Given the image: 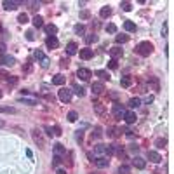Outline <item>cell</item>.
I'll list each match as a JSON object with an SVG mask.
<instances>
[{"instance_id": "39", "label": "cell", "mask_w": 174, "mask_h": 174, "mask_svg": "<svg viewBox=\"0 0 174 174\" xmlns=\"http://www.w3.org/2000/svg\"><path fill=\"white\" fill-rule=\"evenodd\" d=\"M96 40H97L96 33H91V35H87V37H85V42H87V44H92V42H96Z\"/></svg>"}, {"instance_id": "25", "label": "cell", "mask_w": 174, "mask_h": 174, "mask_svg": "<svg viewBox=\"0 0 174 174\" xmlns=\"http://www.w3.org/2000/svg\"><path fill=\"white\" fill-rule=\"evenodd\" d=\"M94 112H96L97 115H103V113H105V106H103V103L94 101Z\"/></svg>"}, {"instance_id": "13", "label": "cell", "mask_w": 174, "mask_h": 174, "mask_svg": "<svg viewBox=\"0 0 174 174\" xmlns=\"http://www.w3.org/2000/svg\"><path fill=\"white\" fill-rule=\"evenodd\" d=\"M122 54H124V51H122V47H118V45H115V47L110 49V56H112V59L122 58Z\"/></svg>"}, {"instance_id": "26", "label": "cell", "mask_w": 174, "mask_h": 174, "mask_svg": "<svg viewBox=\"0 0 174 174\" xmlns=\"http://www.w3.org/2000/svg\"><path fill=\"white\" fill-rule=\"evenodd\" d=\"M73 32H75V35H84V33H85V26L78 23V24L73 26Z\"/></svg>"}, {"instance_id": "49", "label": "cell", "mask_w": 174, "mask_h": 174, "mask_svg": "<svg viewBox=\"0 0 174 174\" xmlns=\"http://www.w3.org/2000/svg\"><path fill=\"white\" fill-rule=\"evenodd\" d=\"M108 66H110L112 70H117V59H110V61H108Z\"/></svg>"}, {"instance_id": "60", "label": "cell", "mask_w": 174, "mask_h": 174, "mask_svg": "<svg viewBox=\"0 0 174 174\" xmlns=\"http://www.w3.org/2000/svg\"><path fill=\"white\" fill-rule=\"evenodd\" d=\"M0 75H2V77H7V73H5V72H2V70H0Z\"/></svg>"}, {"instance_id": "37", "label": "cell", "mask_w": 174, "mask_h": 174, "mask_svg": "<svg viewBox=\"0 0 174 174\" xmlns=\"http://www.w3.org/2000/svg\"><path fill=\"white\" fill-rule=\"evenodd\" d=\"M115 40H117V44H125V42L129 40V37H127V35H117Z\"/></svg>"}, {"instance_id": "34", "label": "cell", "mask_w": 174, "mask_h": 174, "mask_svg": "<svg viewBox=\"0 0 174 174\" xmlns=\"http://www.w3.org/2000/svg\"><path fill=\"white\" fill-rule=\"evenodd\" d=\"M120 7H122V11H125V12L132 11V4H131V2H122V4H120Z\"/></svg>"}, {"instance_id": "16", "label": "cell", "mask_w": 174, "mask_h": 174, "mask_svg": "<svg viewBox=\"0 0 174 174\" xmlns=\"http://www.w3.org/2000/svg\"><path fill=\"white\" fill-rule=\"evenodd\" d=\"M78 54H80L82 59H91L92 56H94V51H92V49H80Z\"/></svg>"}, {"instance_id": "15", "label": "cell", "mask_w": 174, "mask_h": 174, "mask_svg": "<svg viewBox=\"0 0 174 174\" xmlns=\"http://www.w3.org/2000/svg\"><path fill=\"white\" fill-rule=\"evenodd\" d=\"M148 158H150V162H153V164H158V162H162V157L158 152H148Z\"/></svg>"}, {"instance_id": "36", "label": "cell", "mask_w": 174, "mask_h": 174, "mask_svg": "<svg viewBox=\"0 0 174 174\" xmlns=\"http://www.w3.org/2000/svg\"><path fill=\"white\" fill-rule=\"evenodd\" d=\"M118 174H131V167L129 165H120L118 167Z\"/></svg>"}, {"instance_id": "46", "label": "cell", "mask_w": 174, "mask_h": 174, "mask_svg": "<svg viewBox=\"0 0 174 174\" xmlns=\"http://www.w3.org/2000/svg\"><path fill=\"white\" fill-rule=\"evenodd\" d=\"M75 139H77V143H82V139H84V132L78 129L77 131V134H75Z\"/></svg>"}, {"instance_id": "12", "label": "cell", "mask_w": 174, "mask_h": 174, "mask_svg": "<svg viewBox=\"0 0 174 174\" xmlns=\"http://www.w3.org/2000/svg\"><path fill=\"white\" fill-rule=\"evenodd\" d=\"M91 91H92V94H101V92L105 91V84H103V82H94V84L91 85Z\"/></svg>"}, {"instance_id": "54", "label": "cell", "mask_w": 174, "mask_h": 174, "mask_svg": "<svg viewBox=\"0 0 174 174\" xmlns=\"http://www.w3.org/2000/svg\"><path fill=\"white\" fill-rule=\"evenodd\" d=\"M152 101H153V96H146L145 97V103H146V105H150Z\"/></svg>"}, {"instance_id": "7", "label": "cell", "mask_w": 174, "mask_h": 174, "mask_svg": "<svg viewBox=\"0 0 174 174\" xmlns=\"http://www.w3.org/2000/svg\"><path fill=\"white\" fill-rule=\"evenodd\" d=\"M19 4H23V2H16V0H4L2 2V5H4L5 11H14Z\"/></svg>"}, {"instance_id": "3", "label": "cell", "mask_w": 174, "mask_h": 174, "mask_svg": "<svg viewBox=\"0 0 174 174\" xmlns=\"http://www.w3.org/2000/svg\"><path fill=\"white\" fill-rule=\"evenodd\" d=\"M58 96H59V99H61L63 103H70L72 97H73V92H72L70 89H61V91L58 92Z\"/></svg>"}, {"instance_id": "14", "label": "cell", "mask_w": 174, "mask_h": 174, "mask_svg": "<svg viewBox=\"0 0 174 174\" xmlns=\"http://www.w3.org/2000/svg\"><path fill=\"white\" fill-rule=\"evenodd\" d=\"M122 118L125 120V124H129V125H131V124H134V122H136V118H137V117H136L134 112H125Z\"/></svg>"}, {"instance_id": "52", "label": "cell", "mask_w": 174, "mask_h": 174, "mask_svg": "<svg viewBox=\"0 0 174 174\" xmlns=\"http://www.w3.org/2000/svg\"><path fill=\"white\" fill-rule=\"evenodd\" d=\"M162 35H164V37L167 35V23H164V26H162Z\"/></svg>"}, {"instance_id": "55", "label": "cell", "mask_w": 174, "mask_h": 174, "mask_svg": "<svg viewBox=\"0 0 174 174\" xmlns=\"http://www.w3.org/2000/svg\"><path fill=\"white\" fill-rule=\"evenodd\" d=\"M68 63H70V61H68V59H61V66H63V68H64V66H68Z\"/></svg>"}, {"instance_id": "19", "label": "cell", "mask_w": 174, "mask_h": 174, "mask_svg": "<svg viewBox=\"0 0 174 174\" xmlns=\"http://www.w3.org/2000/svg\"><path fill=\"white\" fill-rule=\"evenodd\" d=\"M72 89H73L72 92H75V94H77V96H80V97L85 94V89H84L82 85H78V84H72Z\"/></svg>"}, {"instance_id": "10", "label": "cell", "mask_w": 174, "mask_h": 174, "mask_svg": "<svg viewBox=\"0 0 174 174\" xmlns=\"http://www.w3.org/2000/svg\"><path fill=\"white\" fill-rule=\"evenodd\" d=\"M45 45H47L49 49H58L59 40L56 39V37H47V39H45Z\"/></svg>"}, {"instance_id": "29", "label": "cell", "mask_w": 174, "mask_h": 174, "mask_svg": "<svg viewBox=\"0 0 174 174\" xmlns=\"http://www.w3.org/2000/svg\"><path fill=\"white\" fill-rule=\"evenodd\" d=\"M120 84H122V87H131V85H132V78L131 77H122L120 78Z\"/></svg>"}, {"instance_id": "43", "label": "cell", "mask_w": 174, "mask_h": 174, "mask_svg": "<svg viewBox=\"0 0 174 174\" xmlns=\"http://www.w3.org/2000/svg\"><path fill=\"white\" fill-rule=\"evenodd\" d=\"M24 35H26V40H30V42H33V40H35V33H33L32 30H28Z\"/></svg>"}, {"instance_id": "6", "label": "cell", "mask_w": 174, "mask_h": 174, "mask_svg": "<svg viewBox=\"0 0 174 174\" xmlns=\"http://www.w3.org/2000/svg\"><path fill=\"white\" fill-rule=\"evenodd\" d=\"M18 101H19V103H24V105H30V106L39 105V99L35 96H21V97H18Z\"/></svg>"}, {"instance_id": "23", "label": "cell", "mask_w": 174, "mask_h": 174, "mask_svg": "<svg viewBox=\"0 0 174 174\" xmlns=\"http://www.w3.org/2000/svg\"><path fill=\"white\" fill-rule=\"evenodd\" d=\"M64 153H66V148L61 143H56L54 145V155H64Z\"/></svg>"}, {"instance_id": "48", "label": "cell", "mask_w": 174, "mask_h": 174, "mask_svg": "<svg viewBox=\"0 0 174 174\" xmlns=\"http://www.w3.org/2000/svg\"><path fill=\"white\" fill-rule=\"evenodd\" d=\"M44 131L47 132V136H54V131H52V127H51V125H45V127H44Z\"/></svg>"}, {"instance_id": "61", "label": "cell", "mask_w": 174, "mask_h": 174, "mask_svg": "<svg viewBox=\"0 0 174 174\" xmlns=\"http://www.w3.org/2000/svg\"><path fill=\"white\" fill-rule=\"evenodd\" d=\"M2 125H4V120H0V127H2Z\"/></svg>"}, {"instance_id": "62", "label": "cell", "mask_w": 174, "mask_h": 174, "mask_svg": "<svg viewBox=\"0 0 174 174\" xmlns=\"http://www.w3.org/2000/svg\"><path fill=\"white\" fill-rule=\"evenodd\" d=\"M0 97H2V91H0Z\"/></svg>"}, {"instance_id": "30", "label": "cell", "mask_w": 174, "mask_h": 174, "mask_svg": "<svg viewBox=\"0 0 174 174\" xmlns=\"http://www.w3.org/2000/svg\"><path fill=\"white\" fill-rule=\"evenodd\" d=\"M66 118H68V122H77V120H78V113H77V112H73V110H72V112H68V115H66Z\"/></svg>"}, {"instance_id": "11", "label": "cell", "mask_w": 174, "mask_h": 174, "mask_svg": "<svg viewBox=\"0 0 174 174\" xmlns=\"http://www.w3.org/2000/svg\"><path fill=\"white\" fill-rule=\"evenodd\" d=\"M132 165H134L136 169H145L146 167V162H145V158H141V157L136 155L134 158H132Z\"/></svg>"}, {"instance_id": "24", "label": "cell", "mask_w": 174, "mask_h": 174, "mask_svg": "<svg viewBox=\"0 0 174 174\" xmlns=\"http://www.w3.org/2000/svg\"><path fill=\"white\" fill-rule=\"evenodd\" d=\"M94 75L101 77V80H110V73L106 70H97V72H94Z\"/></svg>"}, {"instance_id": "47", "label": "cell", "mask_w": 174, "mask_h": 174, "mask_svg": "<svg viewBox=\"0 0 174 174\" xmlns=\"http://www.w3.org/2000/svg\"><path fill=\"white\" fill-rule=\"evenodd\" d=\"M155 145H157V146H158V148H164V146H165V145H167V141H165V139H162V137H160V139H157V143H155Z\"/></svg>"}, {"instance_id": "20", "label": "cell", "mask_w": 174, "mask_h": 174, "mask_svg": "<svg viewBox=\"0 0 174 174\" xmlns=\"http://www.w3.org/2000/svg\"><path fill=\"white\" fill-rule=\"evenodd\" d=\"M103 153H106V145H96V146H94V155H96V157H101Z\"/></svg>"}, {"instance_id": "40", "label": "cell", "mask_w": 174, "mask_h": 174, "mask_svg": "<svg viewBox=\"0 0 174 174\" xmlns=\"http://www.w3.org/2000/svg\"><path fill=\"white\" fill-rule=\"evenodd\" d=\"M59 164H61V155H54L52 157V167H58Z\"/></svg>"}, {"instance_id": "38", "label": "cell", "mask_w": 174, "mask_h": 174, "mask_svg": "<svg viewBox=\"0 0 174 174\" xmlns=\"http://www.w3.org/2000/svg\"><path fill=\"white\" fill-rule=\"evenodd\" d=\"M33 56H35V59H37V61H42V59L45 58V54H44V52H42V51H39V49H37V51H35V52H33Z\"/></svg>"}, {"instance_id": "4", "label": "cell", "mask_w": 174, "mask_h": 174, "mask_svg": "<svg viewBox=\"0 0 174 174\" xmlns=\"http://www.w3.org/2000/svg\"><path fill=\"white\" fill-rule=\"evenodd\" d=\"M124 113H125V108H124L120 103H115V105H113V117H115L117 120H122Z\"/></svg>"}, {"instance_id": "51", "label": "cell", "mask_w": 174, "mask_h": 174, "mask_svg": "<svg viewBox=\"0 0 174 174\" xmlns=\"http://www.w3.org/2000/svg\"><path fill=\"white\" fill-rule=\"evenodd\" d=\"M52 131H54V136H61V129H59L58 125H54V127H52Z\"/></svg>"}, {"instance_id": "8", "label": "cell", "mask_w": 174, "mask_h": 174, "mask_svg": "<svg viewBox=\"0 0 174 174\" xmlns=\"http://www.w3.org/2000/svg\"><path fill=\"white\" fill-rule=\"evenodd\" d=\"M77 77L82 78V80H89V78L92 77V72H91V70H87V68H78Z\"/></svg>"}, {"instance_id": "50", "label": "cell", "mask_w": 174, "mask_h": 174, "mask_svg": "<svg viewBox=\"0 0 174 174\" xmlns=\"http://www.w3.org/2000/svg\"><path fill=\"white\" fill-rule=\"evenodd\" d=\"M150 80H152V84H153V89H155V91H158V80H157L155 77H152Z\"/></svg>"}, {"instance_id": "41", "label": "cell", "mask_w": 174, "mask_h": 174, "mask_svg": "<svg viewBox=\"0 0 174 174\" xmlns=\"http://www.w3.org/2000/svg\"><path fill=\"white\" fill-rule=\"evenodd\" d=\"M0 113H16V108L5 106V108H0Z\"/></svg>"}, {"instance_id": "18", "label": "cell", "mask_w": 174, "mask_h": 174, "mask_svg": "<svg viewBox=\"0 0 174 174\" xmlns=\"http://www.w3.org/2000/svg\"><path fill=\"white\" fill-rule=\"evenodd\" d=\"M45 32H47V35H49V37H54V35L58 33V26H56V24H52V23H51V24H45Z\"/></svg>"}, {"instance_id": "31", "label": "cell", "mask_w": 174, "mask_h": 174, "mask_svg": "<svg viewBox=\"0 0 174 174\" xmlns=\"http://www.w3.org/2000/svg\"><path fill=\"white\" fill-rule=\"evenodd\" d=\"M32 23H33V26H35V28H40V26H44V19H42V16H35Z\"/></svg>"}, {"instance_id": "45", "label": "cell", "mask_w": 174, "mask_h": 174, "mask_svg": "<svg viewBox=\"0 0 174 174\" xmlns=\"http://www.w3.org/2000/svg\"><path fill=\"white\" fill-rule=\"evenodd\" d=\"M49 63H51V61H49V58L45 56V58L40 61V66H42V68H49Z\"/></svg>"}, {"instance_id": "9", "label": "cell", "mask_w": 174, "mask_h": 174, "mask_svg": "<svg viewBox=\"0 0 174 174\" xmlns=\"http://www.w3.org/2000/svg\"><path fill=\"white\" fill-rule=\"evenodd\" d=\"M96 165L99 169H105V167H108L110 165V160H108V157H96Z\"/></svg>"}, {"instance_id": "5", "label": "cell", "mask_w": 174, "mask_h": 174, "mask_svg": "<svg viewBox=\"0 0 174 174\" xmlns=\"http://www.w3.org/2000/svg\"><path fill=\"white\" fill-rule=\"evenodd\" d=\"M0 64H4V66H14L16 64V58L14 56H9V54H4V56H0Z\"/></svg>"}, {"instance_id": "57", "label": "cell", "mask_w": 174, "mask_h": 174, "mask_svg": "<svg viewBox=\"0 0 174 174\" xmlns=\"http://www.w3.org/2000/svg\"><path fill=\"white\" fill-rule=\"evenodd\" d=\"M129 150H131V152H136V153H137V146H136V145H131V146H129Z\"/></svg>"}, {"instance_id": "27", "label": "cell", "mask_w": 174, "mask_h": 174, "mask_svg": "<svg viewBox=\"0 0 174 174\" xmlns=\"http://www.w3.org/2000/svg\"><path fill=\"white\" fill-rule=\"evenodd\" d=\"M127 105H129V108H137V106L141 105V99H139V97H131Z\"/></svg>"}, {"instance_id": "32", "label": "cell", "mask_w": 174, "mask_h": 174, "mask_svg": "<svg viewBox=\"0 0 174 174\" xmlns=\"http://www.w3.org/2000/svg\"><path fill=\"white\" fill-rule=\"evenodd\" d=\"M108 136H110V137H118V136H120V129L110 127V129H108Z\"/></svg>"}, {"instance_id": "35", "label": "cell", "mask_w": 174, "mask_h": 174, "mask_svg": "<svg viewBox=\"0 0 174 174\" xmlns=\"http://www.w3.org/2000/svg\"><path fill=\"white\" fill-rule=\"evenodd\" d=\"M18 23H21V24H26V23H28V14L21 12L19 16H18Z\"/></svg>"}, {"instance_id": "28", "label": "cell", "mask_w": 174, "mask_h": 174, "mask_svg": "<svg viewBox=\"0 0 174 174\" xmlns=\"http://www.w3.org/2000/svg\"><path fill=\"white\" fill-rule=\"evenodd\" d=\"M124 28L125 32H136V24L132 21H124Z\"/></svg>"}, {"instance_id": "1", "label": "cell", "mask_w": 174, "mask_h": 174, "mask_svg": "<svg viewBox=\"0 0 174 174\" xmlns=\"http://www.w3.org/2000/svg\"><path fill=\"white\" fill-rule=\"evenodd\" d=\"M136 51H137V54H141V56H150L152 52H153V45H152V42H148V40H143V42H139L137 45H136Z\"/></svg>"}, {"instance_id": "17", "label": "cell", "mask_w": 174, "mask_h": 174, "mask_svg": "<svg viewBox=\"0 0 174 174\" xmlns=\"http://www.w3.org/2000/svg\"><path fill=\"white\" fill-rule=\"evenodd\" d=\"M66 52H68L70 56H73V54H77V52H78V45L75 44V42H70V44L66 45Z\"/></svg>"}, {"instance_id": "2", "label": "cell", "mask_w": 174, "mask_h": 174, "mask_svg": "<svg viewBox=\"0 0 174 174\" xmlns=\"http://www.w3.org/2000/svg\"><path fill=\"white\" fill-rule=\"evenodd\" d=\"M32 137H33L35 145H39V148H45V139H44V136L40 134L37 129H33V131H32Z\"/></svg>"}, {"instance_id": "58", "label": "cell", "mask_w": 174, "mask_h": 174, "mask_svg": "<svg viewBox=\"0 0 174 174\" xmlns=\"http://www.w3.org/2000/svg\"><path fill=\"white\" fill-rule=\"evenodd\" d=\"M26 157H28V158H33V153H32V150H26Z\"/></svg>"}, {"instance_id": "56", "label": "cell", "mask_w": 174, "mask_h": 174, "mask_svg": "<svg viewBox=\"0 0 174 174\" xmlns=\"http://www.w3.org/2000/svg\"><path fill=\"white\" fill-rule=\"evenodd\" d=\"M23 70H24V72H32V64H30V63H28V64H26V66H23Z\"/></svg>"}, {"instance_id": "59", "label": "cell", "mask_w": 174, "mask_h": 174, "mask_svg": "<svg viewBox=\"0 0 174 174\" xmlns=\"http://www.w3.org/2000/svg\"><path fill=\"white\" fill-rule=\"evenodd\" d=\"M58 174H66V171H64V169H59V171H58Z\"/></svg>"}, {"instance_id": "33", "label": "cell", "mask_w": 174, "mask_h": 174, "mask_svg": "<svg viewBox=\"0 0 174 174\" xmlns=\"http://www.w3.org/2000/svg\"><path fill=\"white\" fill-rule=\"evenodd\" d=\"M101 136H103V129H101L99 125H96V127H94V131H92V137H94V139H99Z\"/></svg>"}, {"instance_id": "44", "label": "cell", "mask_w": 174, "mask_h": 174, "mask_svg": "<svg viewBox=\"0 0 174 174\" xmlns=\"http://www.w3.org/2000/svg\"><path fill=\"white\" fill-rule=\"evenodd\" d=\"M89 18H91L89 11H80V19H89Z\"/></svg>"}, {"instance_id": "53", "label": "cell", "mask_w": 174, "mask_h": 174, "mask_svg": "<svg viewBox=\"0 0 174 174\" xmlns=\"http://www.w3.org/2000/svg\"><path fill=\"white\" fill-rule=\"evenodd\" d=\"M5 54V44H0V56Z\"/></svg>"}, {"instance_id": "42", "label": "cell", "mask_w": 174, "mask_h": 174, "mask_svg": "<svg viewBox=\"0 0 174 174\" xmlns=\"http://www.w3.org/2000/svg\"><path fill=\"white\" fill-rule=\"evenodd\" d=\"M106 32H108V33H117V26L113 24V23L106 24Z\"/></svg>"}, {"instance_id": "22", "label": "cell", "mask_w": 174, "mask_h": 174, "mask_svg": "<svg viewBox=\"0 0 174 174\" xmlns=\"http://www.w3.org/2000/svg\"><path fill=\"white\" fill-rule=\"evenodd\" d=\"M99 16H101L103 19L110 18V16H112V9H110V7H101V11H99Z\"/></svg>"}, {"instance_id": "21", "label": "cell", "mask_w": 174, "mask_h": 174, "mask_svg": "<svg viewBox=\"0 0 174 174\" xmlns=\"http://www.w3.org/2000/svg\"><path fill=\"white\" fill-rule=\"evenodd\" d=\"M64 82H66V78L63 77L61 73H58V75H54V77H52V84H54V85H63Z\"/></svg>"}]
</instances>
